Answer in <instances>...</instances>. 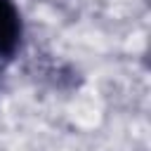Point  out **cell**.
<instances>
[{
	"label": "cell",
	"mask_w": 151,
	"mask_h": 151,
	"mask_svg": "<svg viewBox=\"0 0 151 151\" xmlns=\"http://www.w3.org/2000/svg\"><path fill=\"white\" fill-rule=\"evenodd\" d=\"M24 42V19L14 0H0V61L19 54Z\"/></svg>",
	"instance_id": "6da1fadb"
}]
</instances>
